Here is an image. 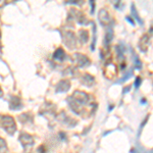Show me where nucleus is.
Segmentation results:
<instances>
[{
	"label": "nucleus",
	"instance_id": "obj_1",
	"mask_svg": "<svg viewBox=\"0 0 153 153\" xmlns=\"http://www.w3.org/2000/svg\"><path fill=\"white\" fill-rule=\"evenodd\" d=\"M91 99V96L82 91H76L73 95L68 98V103L71 109L78 114H82L84 106L88 104Z\"/></svg>",
	"mask_w": 153,
	"mask_h": 153
},
{
	"label": "nucleus",
	"instance_id": "obj_2",
	"mask_svg": "<svg viewBox=\"0 0 153 153\" xmlns=\"http://www.w3.org/2000/svg\"><path fill=\"white\" fill-rule=\"evenodd\" d=\"M0 127L3 130H5L8 134L13 135L16 130V122H14L13 117H9V115H0Z\"/></svg>",
	"mask_w": 153,
	"mask_h": 153
},
{
	"label": "nucleus",
	"instance_id": "obj_3",
	"mask_svg": "<svg viewBox=\"0 0 153 153\" xmlns=\"http://www.w3.org/2000/svg\"><path fill=\"white\" fill-rule=\"evenodd\" d=\"M70 19H74V21H76L78 24H81V25H87L89 23L85 13H83L81 10H78V9H75V8H71L70 10Z\"/></svg>",
	"mask_w": 153,
	"mask_h": 153
},
{
	"label": "nucleus",
	"instance_id": "obj_4",
	"mask_svg": "<svg viewBox=\"0 0 153 153\" xmlns=\"http://www.w3.org/2000/svg\"><path fill=\"white\" fill-rule=\"evenodd\" d=\"M62 40H63V43L65 44V46L70 49H74L76 48V35L75 33L73 32H65L62 34Z\"/></svg>",
	"mask_w": 153,
	"mask_h": 153
},
{
	"label": "nucleus",
	"instance_id": "obj_5",
	"mask_svg": "<svg viewBox=\"0 0 153 153\" xmlns=\"http://www.w3.org/2000/svg\"><path fill=\"white\" fill-rule=\"evenodd\" d=\"M74 61L76 65V66L79 68H87L91 65V61L87 56L84 55V54H81V53H76L74 54Z\"/></svg>",
	"mask_w": 153,
	"mask_h": 153
},
{
	"label": "nucleus",
	"instance_id": "obj_6",
	"mask_svg": "<svg viewBox=\"0 0 153 153\" xmlns=\"http://www.w3.org/2000/svg\"><path fill=\"white\" fill-rule=\"evenodd\" d=\"M103 73H104L105 78H107V79H109V80H111V79L114 78V76H117V65H113L112 62H108L107 65L104 66Z\"/></svg>",
	"mask_w": 153,
	"mask_h": 153
},
{
	"label": "nucleus",
	"instance_id": "obj_7",
	"mask_svg": "<svg viewBox=\"0 0 153 153\" xmlns=\"http://www.w3.org/2000/svg\"><path fill=\"white\" fill-rule=\"evenodd\" d=\"M19 141L25 148H28L34 144V138L27 133H22L19 136Z\"/></svg>",
	"mask_w": 153,
	"mask_h": 153
},
{
	"label": "nucleus",
	"instance_id": "obj_8",
	"mask_svg": "<svg viewBox=\"0 0 153 153\" xmlns=\"http://www.w3.org/2000/svg\"><path fill=\"white\" fill-rule=\"evenodd\" d=\"M58 120L61 123V124L68 126V127H71L70 124H71V127H75V126L76 125V120H73V118L70 117H68V115L65 113V111L60 112V114H59V117H58Z\"/></svg>",
	"mask_w": 153,
	"mask_h": 153
},
{
	"label": "nucleus",
	"instance_id": "obj_9",
	"mask_svg": "<svg viewBox=\"0 0 153 153\" xmlns=\"http://www.w3.org/2000/svg\"><path fill=\"white\" fill-rule=\"evenodd\" d=\"M23 107V103H22L21 98L18 96H11L10 100H9V108L13 110L21 109Z\"/></svg>",
	"mask_w": 153,
	"mask_h": 153
},
{
	"label": "nucleus",
	"instance_id": "obj_10",
	"mask_svg": "<svg viewBox=\"0 0 153 153\" xmlns=\"http://www.w3.org/2000/svg\"><path fill=\"white\" fill-rule=\"evenodd\" d=\"M65 59H68V55L65 52L62 48H57L55 52L53 53V60L57 61V62H62Z\"/></svg>",
	"mask_w": 153,
	"mask_h": 153
},
{
	"label": "nucleus",
	"instance_id": "obj_11",
	"mask_svg": "<svg viewBox=\"0 0 153 153\" xmlns=\"http://www.w3.org/2000/svg\"><path fill=\"white\" fill-rule=\"evenodd\" d=\"M98 16H99V22L102 26H108L110 22V16L106 9H101Z\"/></svg>",
	"mask_w": 153,
	"mask_h": 153
},
{
	"label": "nucleus",
	"instance_id": "obj_12",
	"mask_svg": "<svg viewBox=\"0 0 153 153\" xmlns=\"http://www.w3.org/2000/svg\"><path fill=\"white\" fill-rule=\"evenodd\" d=\"M80 80H81V83H82L83 85L87 86V87H91V86L94 85V83H95L94 76L89 75V74H84V75H82Z\"/></svg>",
	"mask_w": 153,
	"mask_h": 153
},
{
	"label": "nucleus",
	"instance_id": "obj_13",
	"mask_svg": "<svg viewBox=\"0 0 153 153\" xmlns=\"http://www.w3.org/2000/svg\"><path fill=\"white\" fill-rule=\"evenodd\" d=\"M71 88V83L68 80H62L60 81L57 86H56V92H66V91H68Z\"/></svg>",
	"mask_w": 153,
	"mask_h": 153
},
{
	"label": "nucleus",
	"instance_id": "obj_14",
	"mask_svg": "<svg viewBox=\"0 0 153 153\" xmlns=\"http://www.w3.org/2000/svg\"><path fill=\"white\" fill-rule=\"evenodd\" d=\"M150 45V42H149V36L148 35H145L142 37V39L140 40V43H139V47L141 49L142 51H147L148 50V47Z\"/></svg>",
	"mask_w": 153,
	"mask_h": 153
},
{
	"label": "nucleus",
	"instance_id": "obj_15",
	"mask_svg": "<svg viewBox=\"0 0 153 153\" xmlns=\"http://www.w3.org/2000/svg\"><path fill=\"white\" fill-rule=\"evenodd\" d=\"M79 39H80L81 43L82 44H86L89 40V34L86 30H81L79 32Z\"/></svg>",
	"mask_w": 153,
	"mask_h": 153
},
{
	"label": "nucleus",
	"instance_id": "obj_16",
	"mask_svg": "<svg viewBox=\"0 0 153 153\" xmlns=\"http://www.w3.org/2000/svg\"><path fill=\"white\" fill-rule=\"evenodd\" d=\"M112 38H113V32H112V29L110 28V29H109V31H108L107 33H106L105 38H104V43H105V45H106V46L109 45V43L111 42Z\"/></svg>",
	"mask_w": 153,
	"mask_h": 153
},
{
	"label": "nucleus",
	"instance_id": "obj_17",
	"mask_svg": "<svg viewBox=\"0 0 153 153\" xmlns=\"http://www.w3.org/2000/svg\"><path fill=\"white\" fill-rule=\"evenodd\" d=\"M132 14H133V16H134L135 19L138 22V23H139L140 25H143L142 19L139 18V14H138L137 10H136V8H135V5H134V4H132Z\"/></svg>",
	"mask_w": 153,
	"mask_h": 153
},
{
	"label": "nucleus",
	"instance_id": "obj_18",
	"mask_svg": "<svg viewBox=\"0 0 153 153\" xmlns=\"http://www.w3.org/2000/svg\"><path fill=\"white\" fill-rule=\"evenodd\" d=\"M7 151V145L4 139L0 138V153H5Z\"/></svg>",
	"mask_w": 153,
	"mask_h": 153
},
{
	"label": "nucleus",
	"instance_id": "obj_19",
	"mask_svg": "<svg viewBox=\"0 0 153 153\" xmlns=\"http://www.w3.org/2000/svg\"><path fill=\"white\" fill-rule=\"evenodd\" d=\"M92 25H93V30H94V41H93V44L91 45V49H92V50H94V49H95V44H96V26H95L94 23H92Z\"/></svg>",
	"mask_w": 153,
	"mask_h": 153
},
{
	"label": "nucleus",
	"instance_id": "obj_20",
	"mask_svg": "<svg viewBox=\"0 0 153 153\" xmlns=\"http://www.w3.org/2000/svg\"><path fill=\"white\" fill-rule=\"evenodd\" d=\"M134 60H135V66H136V68H142V63H141V61L139 60L138 56H135Z\"/></svg>",
	"mask_w": 153,
	"mask_h": 153
},
{
	"label": "nucleus",
	"instance_id": "obj_21",
	"mask_svg": "<svg viewBox=\"0 0 153 153\" xmlns=\"http://www.w3.org/2000/svg\"><path fill=\"white\" fill-rule=\"evenodd\" d=\"M66 3H68V4H76V5H83L84 1H80V2H78V1H68Z\"/></svg>",
	"mask_w": 153,
	"mask_h": 153
},
{
	"label": "nucleus",
	"instance_id": "obj_22",
	"mask_svg": "<svg viewBox=\"0 0 153 153\" xmlns=\"http://www.w3.org/2000/svg\"><path fill=\"white\" fill-rule=\"evenodd\" d=\"M140 84H141V78H140V76H138V78L136 79V81H135V87L139 88Z\"/></svg>",
	"mask_w": 153,
	"mask_h": 153
},
{
	"label": "nucleus",
	"instance_id": "obj_23",
	"mask_svg": "<svg viewBox=\"0 0 153 153\" xmlns=\"http://www.w3.org/2000/svg\"><path fill=\"white\" fill-rule=\"evenodd\" d=\"M126 19H127V21L129 22V23H130L131 25H132V26H134V25H135L134 19H130V16H127V18H126Z\"/></svg>",
	"mask_w": 153,
	"mask_h": 153
},
{
	"label": "nucleus",
	"instance_id": "obj_24",
	"mask_svg": "<svg viewBox=\"0 0 153 153\" xmlns=\"http://www.w3.org/2000/svg\"><path fill=\"white\" fill-rule=\"evenodd\" d=\"M90 3H91V6H92V9H91V13H94V5H95V2L94 1H91L90 2Z\"/></svg>",
	"mask_w": 153,
	"mask_h": 153
},
{
	"label": "nucleus",
	"instance_id": "obj_25",
	"mask_svg": "<svg viewBox=\"0 0 153 153\" xmlns=\"http://www.w3.org/2000/svg\"><path fill=\"white\" fill-rule=\"evenodd\" d=\"M5 4H6L5 1H0V8H1V7H3Z\"/></svg>",
	"mask_w": 153,
	"mask_h": 153
},
{
	"label": "nucleus",
	"instance_id": "obj_26",
	"mask_svg": "<svg viewBox=\"0 0 153 153\" xmlns=\"http://www.w3.org/2000/svg\"><path fill=\"white\" fill-rule=\"evenodd\" d=\"M3 96V91H2V89H1V87H0V98Z\"/></svg>",
	"mask_w": 153,
	"mask_h": 153
},
{
	"label": "nucleus",
	"instance_id": "obj_27",
	"mask_svg": "<svg viewBox=\"0 0 153 153\" xmlns=\"http://www.w3.org/2000/svg\"><path fill=\"white\" fill-rule=\"evenodd\" d=\"M0 36H1V35H0Z\"/></svg>",
	"mask_w": 153,
	"mask_h": 153
}]
</instances>
